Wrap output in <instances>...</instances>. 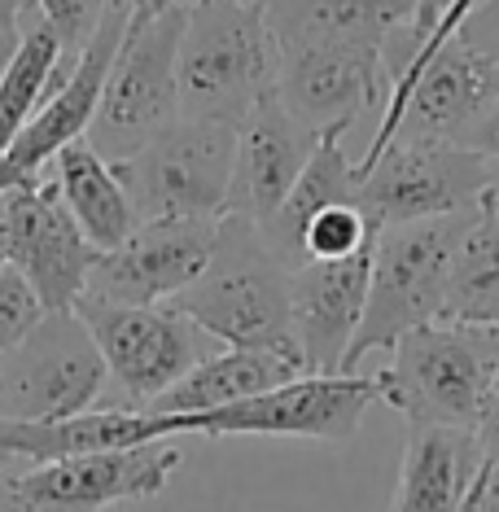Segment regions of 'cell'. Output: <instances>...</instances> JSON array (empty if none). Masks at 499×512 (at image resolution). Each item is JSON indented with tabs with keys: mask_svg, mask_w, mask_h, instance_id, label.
Instances as JSON below:
<instances>
[{
	"mask_svg": "<svg viewBox=\"0 0 499 512\" xmlns=\"http://www.w3.org/2000/svg\"><path fill=\"white\" fill-rule=\"evenodd\" d=\"M289 267L276 259L254 219L224 211L215 228L211 259L184 285L171 307L197 320L219 346H272L298 351L289 316Z\"/></svg>",
	"mask_w": 499,
	"mask_h": 512,
	"instance_id": "obj_1",
	"label": "cell"
},
{
	"mask_svg": "<svg viewBox=\"0 0 499 512\" xmlns=\"http://www.w3.org/2000/svg\"><path fill=\"white\" fill-rule=\"evenodd\" d=\"M281 53L263 0H189L180 36V114L237 127L276 92Z\"/></svg>",
	"mask_w": 499,
	"mask_h": 512,
	"instance_id": "obj_2",
	"label": "cell"
},
{
	"mask_svg": "<svg viewBox=\"0 0 499 512\" xmlns=\"http://www.w3.org/2000/svg\"><path fill=\"white\" fill-rule=\"evenodd\" d=\"M499 372V329L464 320L416 324L390 346V364L373 372L381 403L408 425L478 429Z\"/></svg>",
	"mask_w": 499,
	"mask_h": 512,
	"instance_id": "obj_3",
	"label": "cell"
},
{
	"mask_svg": "<svg viewBox=\"0 0 499 512\" xmlns=\"http://www.w3.org/2000/svg\"><path fill=\"white\" fill-rule=\"evenodd\" d=\"M180 0H132L123 40L114 49L101 106L88 123V145L97 154L127 158L149 136H158L167 123L180 119V36H184Z\"/></svg>",
	"mask_w": 499,
	"mask_h": 512,
	"instance_id": "obj_4",
	"label": "cell"
},
{
	"mask_svg": "<svg viewBox=\"0 0 499 512\" xmlns=\"http://www.w3.org/2000/svg\"><path fill=\"white\" fill-rule=\"evenodd\" d=\"M469 215L473 206L469 211L377 228L373 267H368V302L342 372H355L364 355L390 351L408 329L443 316L451 254H456V241L464 224H469Z\"/></svg>",
	"mask_w": 499,
	"mask_h": 512,
	"instance_id": "obj_5",
	"label": "cell"
},
{
	"mask_svg": "<svg viewBox=\"0 0 499 512\" xmlns=\"http://www.w3.org/2000/svg\"><path fill=\"white\" fill-rule=\"evenodd\" d=\"M237 127L219 119H180L127 158H114L136 219H215L224 215Z\"/></svg>",
	"mask_w": 499,
	"mask_h": 512,
	"instance_id": "obj_6",
	"label": "cell"
},
{
	"mask_svg": "<svg viewBox=\"0 0 499 512\" xmlns=\"http://www.w3.org/2000/svg\"><path fill=\"white\" fill-rule=\"evenodd\" d=\"M355 167V206L377 228L469 211L499 180V162L460 141H394L373 162Z\"/></svg>",
	"mask_w": 499,
	"mask_h": 512,
	"instance_id": "obj_7",
	"label": "cell"
},
{
	"mask_svg": "<svg viewBox=\"0 0 499 512\" xmlns=\"http://www.w3.org/2000/svg\"><path fill=\"white\" fill-rule=\"evenodd\" d=\"M75 311L106 359V372L119 381V390L136 412H145L162 390L176 386L197 359H206L219 346L202 324L176 311L171 302L132 307V302L79 294Z\"/></svg>",
	"mask_w": 499,
	"mask_h": 512,
	"instance_id": "obj_8",
	"label": "cell"
},
{
	"mask_svg": "<svg viewBox=\"0 0 499 512\" xmlns=\"http://www.w3.org/2000/svg\"><path fill=\"white\" fill-rule=\"evenodd\" d=\"M106 377V359L79 311H44L31 333L0 355V416L62 421V416L88 412Z\"/></svg>",
	"mask_w": 499,
	"mask_h": 512,
	"instance_id": "obj_9",
	"label": "cell"
},
{
	"mask_svg": "<svg viewBox=\"0 0 499 512\" xmlns=\"http://www.w3.org/2000/svg\"><path fill=\"white\" fill-rule=\"evenodd\" d=\"M381 399L377 377L359 372H303L294 381L250 394V399L211 407V412L180 416L184 434L206 438H316V442H346L355 438L364 412Z\"/></svg>",
	"mask_w": 499,
	"mask_h": 512,
	"instance_id": "obj_10",
	"label": "cell"
},
{
	"mask_svg": "<svg viewBox=\"0 0 499 512\" xmlns=\"http://www.w3.org/2000/svg\"><path fill=\"white\" fill-rule=\"evenodd\" d=\"M281 53V71H276V97L298 123L311 132H329V127H351L364 114L386 110L390 101V75H386V44L373 40H289L276 44Z\"/></svg>",
	"mask_w": 499,
	"mask_h": 512,
	"instance_id": "obj_11",
	"label": "cell"
},
{
	"mask_svg": "<svg viewBox=\"0 0 499 512\" xmlns=\"http://www.w3.org/2000/svg\"><path fill=\"white\" fill-rule=\"evenodd\" d=\"M97 254L66 211L57 180L40 176L0 193V259L27 276L44 311L75 307Z\"/></svg>",
	"mask_w": 499,
	"mask_h": 512,
	"instance_id": "obj_12",
	"label": "cell"
},
{
	"mask_svg": "<svg viewBox=\"0 0 499 512\" xmlns=\"http://www.w3.org/2000/svg\"><path fill=\"white\" fill-rule=\"evenodd\" d=\"M180 464L184 451L167 438L119 451H88L9 477V499L22 512H106L114 504L158 499Z\"/></svg>",
	"mask_w": 499,
	"mask_h": 512,
	"instance_id": "obj_13",
	"label": "cell"
},
{
	"mask_svg": "<svg viewBox=\"0 0 499 512\" xmlns=\"http://www.w3.org/2000/svg\"><path fill=\"white\" fill-rule=\"evenodd\" d=\"M127 14H132V0H114L106 14H101L92 40L84 44V53L75 57L66 84L53 88L49 97L40 101L36 114H31V119L22 123V132L14 136V145L0 154V193L14 189V184L40 180L57 149L79 141V136L88 132L92 114L101 106V88H106L114 49H119V40H123Z\"/></svg>",
	"mask_w": 499,
	"mask_h": 512,
	"instance_id": "obj_14",
	"label": "cell"
},
{
	"mask_svg": "<svg viewBox=\"0 0 499 512\" xmlns=\"http://www.w3.org/2000/svg\"><path fill=\"white\" fill-rule=\"evenodd\" d=\"M215 219H145L132 228V237L114 250H101L88 267L84 294L106 302H132L154 307L171 302L184 285L197 281V272L211 259Z\"/></svg>",
	"mask_w": 499,
	"mask_h": 512,
	"instance_id": "obj_15",
	"label": "cell"
},
{
	"mask_svg": "<svg viewBox=\"0 0 499 512\" xmlns=\"http://www.w3.org/2000/svg\"><path fill=\"white\" fill-rule=\"evenodd\" d=\"M373 246L342 259H307L289 276V316L307 372H342L368 302Z\"/></svg>",
	"mask_w": 499,
	"mask_h": 512,
	"instance_id": "obj_16",
	"label": "cell"
},
{
	"mask_svg": "<svg viewBox=\"0 0 499 512\" xmlns=\"http://www.w3.org/2000/svg\"><path fill=\"white\" fill-rule=\"evenodd\" d=\"M316 141L320 132L298 123L276 92L254 101V110L237 123V154H232V184L224 211L268 224L276 206L294 189V180L303 176Z\"/></svg>",
	"mask_w": 499,
	"mask_h": 512,
	"instance_id": "obj_17",
	"label": "cell"
},
{
	"mask_svg": "<svg viewBox=\"0 0 499 512\" xmlns=\"http://www.w3.org/2000/svg\"><path fill=\"white\" fill-rule=\"evenodd\" d=\"M184 434V421L171 412H136V407H106V412H75L62 421H18L0 416V451L22 460H66L88 451H119L136 442Z\"/></svg>",
	"mask_w": 499,
	"mask_h": 512,
	"instance_id": "obj_18",
	"label": "cell"
},
{
	"mask_svg": "<svg viewBox=\"0 0 499 512\" xmlns=\"http://www.w3.org/2000/svg\"><path fill=\"white\" fill-rule=\"evenodd\" d=\"M478 469V429L408 425V447H403L390 512H464Z\"/></svg>",
	"mask_w": 499,
	"mask_h": 512,
	"instance_id": "obj_19",
	"label": "cell"
},
{
	"mask_svg": "<svg viewBox=\"0 0 499 512\" xmlns=\"http://www.w3.org/2000/svg\"><path fill=\"white\" fill-rule=\"evenodd\" d=\"M303 355L298 351H272V346H228V351H211L206 359L184 372L176 386H167L145 412H171V416H189V412H211V407L250 399L263 394L281 381L303 377Z\"/></svg>",
	"mask_w": 499,
	"mask_h": 512,
	"instance_id": "obj_20",
	"label": "cell"
},
{
	"mask_svg": "<svg viewBox=\"0 0 499 512\" xmlns=\"http://www.w3.org/2000/svg\"><path fill=\"white\" fill-rule=\"evenodd\" d=\"M53 180L62 189L66 211L75 215L79 232L92 241L97 250H114L132 237V228L141 224L132 211V197H127L119 171L106 154L88 145V136L62 145L53 154Z\"/></svg>",
	"mask_w": 499,
	"mask_h": 512,
	"instance_id": "obj_21",
	"label": "cell"
},
{
	"mask_svg": "<svg viewBox=\"0 0 499 512\" xmlns=\"http://www.w3.org/2000/svg\"><path fill=\"white\" fill-rule=\"evenodd\" d=\"M342 136H346V127H329V132H320V141H316V149H311L303 176L294 180V189H289V197L276 206V215L268 219V224H259L263 237H268V246L276 250V259H281L289 272L303 263V228H307V219L316 211H324V206L355 202V193H359V167L346 158Z\"/></svg>",
	"mask_w": 499,
	"mask_h": 512,
	"instance_id": "obj_22",
	"label": "cell"
},
{
	"mask_svg": "<svg viewBox=\"0 0 499 512\" xmlns=\"http://www.w3.org/2000/svg\"><path fill=\"white\" fill-rule=\"evenodd\" d=\"M464 324H495L499 329V193L486 189L464 224L451 254L443 316Z\"/></svg>",
	"mask_w": 499,
	"mask_h": 512,
	"instance_id": "obj_23",
	"label": "cell"
},
{
	"mask_svg": "<svg viewBox=\"0 0 499 512\" xmlns=\"http://www.w3.org/2000/svg\"><path fill=\"white\" fill-rule=\"evenodd\" d=\"M57 57H62V40H57L49 22L36 14L18 31V44L9 49L5 66H0V154L14 145L22 123L36 114Z\"/></svg>",
	"mask_w": 499,
	"mask_h": 512,
	"instance_id": "obj_24",
	"label": "cell"
},
{
	"mask_svg": "<svg viewBox=\"0 0 499 512\" xmlns=\"http://www.w3.org/2000/svg\"><path fill=\"white\" fill-rule=\"evenodd\" d=\"M373 241H377V224L359 211L355 202L324 206V211L311 215L307 228H303V263L307 259H342V254L368 250Z\"/></svg>",
	"mask_w": 499,
	"mask_h": 512,
	"instance_id": "obj_25",
	"label": "cell"
},
{
	"mask_svg": "<svg viewBox=\"0 0 499 512\" xmlns=\"http://www.w3.org/2000/svg\"><path fill=\"white\" fill-rule=\"evenodd\" d=\"M110 5L114 0H36L40 18L62 40V66H75V57L84 53V44L92 40V31H97V22Z\"/></svg>",
	"mask_w": 499,
	"mask_h": 512,
	"instance_id": "obj_26",
	"label": "cell"
},
{
	"mask_svg": "<svg viewBox=\"0 0 499 512\" xmlns=\"http://www.w3.org/2000/svg\"><path fill=\"white\" fill-rule=\"evenodd\" d=\"M40 316H44V307H40L36 289L27 285V276H22L14 263L0 259V355H5L18 337H27Z\"/></svg>",
	"mask_w": 499,
	"mask_h": 512,
	"instance_id": "obj_27",
	"label": "cell"
},
{
	"mask_svg": "<svg viewBox=\"0 0 499 512\" xmlns=\"http://www.w3.org/2000/svg\"><path fill=\"white\" fill-rule=\"evenodd\" d=\"M456 36L469 44V49H478L499 62V0H478V5L469 9V18L460 22Z\"/></svg>",
	"mask_w": 499,
	"mask_h": 512,
	"instance_id": "obj_28",
	"label": "cell"
},
{
	"mask_svg": "<svg viewBox=\"0 0 499 512\" xmlns=\"http://www.w3.org/2000/svg\"><path fill=\"white\" fill-rule=\"evenodd\" d=\"M464 512H499V451L482 460L478 477H473V491H469V504Z\"/></svg>",
	"mask_w": 499,
	"mask_h": 512,
	"instance_id": "obj_29",
	"label": "cell"
},
{
	"mask_svg": "<svg viewBox=\"0 0 499 512\" xmlns=\"http://www.w3.org/2000/svg\"><path fill=\"white\" fill-rule=\"evenodd\" d=\"M460 145H469V149H478V154H486L491 162H499V97L486 106L482 119L460 136Z\"/></svg>",
	"mask_w": 499,
	"mask_h": 512,
	"instance_id": "obj_30",
	"label": "cell"
},
{
	"mask_svg": "<svg viewBox=\"0 0 499 512\" xmlns=\"http://www.w3.org/2000/svg\"><path fill=\"white\" fill-rule=\"evenodd\" d=\"M478 442H482V460L499 451V372L491 381V394H486V407H482V421H478Z\"/></svg>",
	"mask_w": 499,
	"mask_h": 512,
	"instance_id": "obj_31",
	"label": "cell"
},
{
	"mask_svg": "<svg viewBox=\"0 0 499 512\" xmlns=\"http://www.w3.org/2000/svg\"><path fill=\"white\" fill-rule=\"evenodd\" d=\"M36 14H40L36 0H0V36L18 40V31L27 27Z\"/></svg>",
	"mask_w": 499,
	"mask_h": 512,
	"instance_id": "obj_32",
	"label": "cell"
},
{
	"mask_svg": "<svg viewBox=\"0 0 499 512\" xmlns=\"http://www.w3.org/2000/svg\"><path fill=\"white\" fill-rule=\"evenodd\" d=\"M447 5H451V0H416V14H412V22H408V31H412L416 40H421L425 31L434 27L438 18H443V9H447Z\"/></svg>",
	"mask_w": 499,
	"mask_h": 512,
	"instance_id": "obj_33",
	"label": "cell"
},
{
	"mask_svg": "<svg viewBox=\"0 0 499 512\" xmlns=\"http://www.w3.org/2000/svg\"><path fill=\"white\" fill-rule=\"evenodd\" d=\"M9 460H14V456H9V451H0V469H5V464H9Z\"/></svg>",
	"mask_w": 499,
	"mask_h": 512,
	"instance_id": "obj_34",
	"label": "cell"
},
{
	"mask_svg": "<svg viewBox=\"0 0 499 512\" xmlns=\"http://www.w3.org/2000/svg\"><path fill=\"white\" fill-rule=\"evenodd\" d=\"M0 44H5V49H14V44H18V40H9V36H0Z\"/></svg>",
	"mask_w": 499,
	"mask_h": 512,
	"instance_id": "obj_35",
	"label": "cell"
},
{
	"mask_svg": "<svg viewBox=\"0 0 499 512\" xmlns=\"http://www.w3.org/2000/svg\"><path fill=\"white\" fill-rule=\"evenodd\" d=\"M495 193H499V180H495Z\"/></svg>",
	"mask_w": 499,
	"mask_h": 512,
	"instance_id": "obj_36",
	"label": "cell"
},
{
	"mask_svg": "<svg viewBox=\"0 0 499 512\" xmlns=\"http://www.w3.org/2000/svg\"><path fill=\"white\" fill-rule=\"evenodd\" d=\"M180 5H189V0H180Z\"/></svg>",
	"mask_w": 499,
	"mask_h": 512,
	"instance_id": "obj_37",
	"label": "cell"
}]
</instances>
